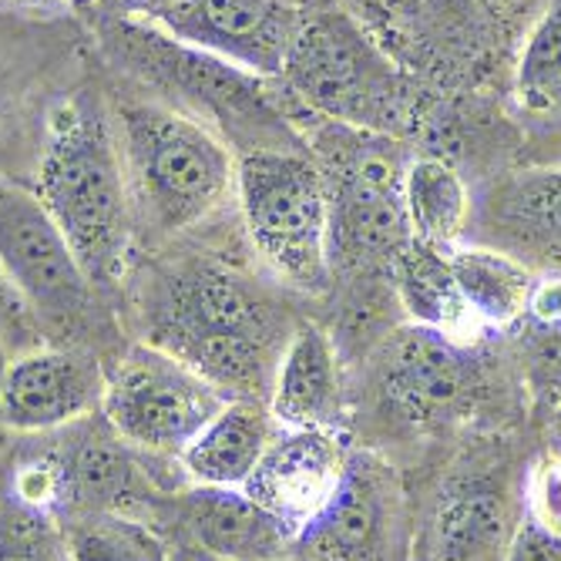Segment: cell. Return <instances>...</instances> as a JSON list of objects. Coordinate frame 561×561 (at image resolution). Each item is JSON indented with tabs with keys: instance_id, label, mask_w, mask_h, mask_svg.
I'll list each match as a JSON object with an SVG mask.
<instances>
[{
	"instance_id": "1",
	"label": "cell",
	"mask_w": 561,
	"mask_h": 561,
	"mask_svg": "<svg viewBox=\"0 0 561 561\" xmlns=\"http://www.w3.org/2000/svg\"><path fill=\"white\" fill-rule=\"evenodd\" d=\"M296 323L286 299L213 256L162 266L141 302V343L179 356L229 400L270 403Z\"/></svg>"
},
{
	"instance_id": "2",
	"label": "cell",
	"mask_w": 561,
	"mask_h": 561,
	"mask_svg": "<svg viewBox=\"0 0 561 561\" xmlns=\"http://www.w3.org/2000/svg\"><path fill=\"white\" fill-rule=\"evenodd\" d=\"M34 195L68 239L91 286L101 296L122 289L135 213L115 122L94 94L81 91L50 108Z\"/></svg>"
},
{
	"instance_id": "3",
	"label": "cell",
	"mask_w": 561,
	"mask_h": 561,
	"mask_svg": "<svg viewBox=\"0 0 561 561\" xmlns=\"http://www.w3.org/2000/svg\"><path fill=\"white\" fill-rule=\"evenodd\" d=\"M108 55L159 101L216 131L236 156L266 148H310L296 115L266 78L188 47L148 21L112 18L101 31Z\"/></svg>"
},
{
	"instance_id": "4",
	"label": "cell",
	"mask_w": 561,
	"mask_h": 561,
	"mask_svg": "<svg viewBox=\"0 0 561 561\" xmlns=\"http://www.w3.org/2000/svg\"><path fill=\"white\" fill-rule=\"evenodd\" d=\"M276 81L299 118L397 138L417 115V98L390 50L336 0H306Z\"/></svg>"
},
{
	"instance_id": "5",
	"label": "cell",
	"mask_w": 561,
	"mask_h": 561,
	"mask_svg": "<svg viewBox=\"0 0 561 561\" xmlns=\"http://www.w3.org/2000/svg\"><path fill=\"white\" fill-rule=\"evenodd\" d=\"M131 213L151 232L182 236L209 222L236 188L232 148L159 98H128L115 112Z\"/></svg>"
},
{
	"instance_id": "6",
	"label": "cell",
	"mask_w": 561,
	"mask_h": 561,
	"mask_svg": "<svg viewBox=\"0 0 561 561\" xmlns=\"http://www.w3.org/2000/svg\"><path fill=\"white\" fill-rule=\"evenodd\" d=\"M330 219V266L374 270L393 263L414 242L403 206V175L411 151L393 135L360 131L333 122H317L306 131Z\"/></svg>"
},
{
	"instance_id": "7",
	"label": "cell",
	"mask_w": 561,
	"mask_h": 561,
	"mask_svg": "<svg viewBox=\"0 0 561 561\" xmlns=\"http://www.w3.org/2000/svg\"><path fill=\"white\" fill-rule=\"evenodd\" d=\"M242 229L273 276L299 293L333 279L327 192L310 148H266L236 156Z\"/></svg>"
},
{
	"instance_id": "8",
	"label": "cell",
	"mask_w": 561,
	"mask_h": 561,
	"mask_svg": "<svg viewBox=\"0 0 561 561\" xmlns=\"http://www.w3.org/2000/svg\"><path fill=\"white\" fill-rule=\"evenodd\" d=\"M0 266L27 299L44 343L101 353V340H108L101 336L105 333L101 293L84 276L44 202L8 179H0Z\"/></svg>"
},
{
	"instance_id": "9",
	"label": "cell",
	"mask_w": 561,
	"mask_h": 561,
	"mask_svg": "<svg viewBox=\"0 0 561 561\" xmlns=\"http://www.w3.org/2000/svg\"><path fill=\"white\" fill-rule=\"evenodd\" d=\"M226 403L229 397L179 356L151 343H131L108 360L101 417L138 450L179 461Z\"/></svg>"
},
{
	"instance_id": "10",
	"label": "cell",
	"mask_w": 561,
	"mask_h": 561,
	"mask_svg": "<svg viewBox=\"0 0 561 561\" xmlns=\"http://www.w3.org/2000/svg\"><path fill=\"white\" fill-rule=\"evenodd\" d=\"M484 380L474 356L440 330H393L374 353V403L387 424L437 431L471 417Z\"/></svg>"
},
{
	"instance_id": "11",
	"label": "cell",
	"mask_w": 561,
	"mask_h": 561,
	"mask_svg": "<svg viewBox=\"0 0 561 561\" xmlns=\"http://www.w3.org/2000/svg\"><path fill=\"white\" fill-rule=\"evenodd\" d=\"M403 504L393 468L360 444L346 454L336 494L296 538L306 561H400Z\"/></svg>"
},
{
	"instance_id": "12",
	"label": "cell",
	"mask_w": 561,
	"mask_h": 561,
	"mask_svg": "<svg viewBox=\"0 0 561 561\" xmlns=\"http://www.w3.org/2000/svg\"><path fill=\"white\" fill-rule=\"evenodd\" d=\"M108 356L88 346L41 343L14 353L0 377V431L50 434L101 411Z\"/></svg>"
},
{
	"instance_id": "13",
	"label": "cell",
	"mask_w": 561,
	"mask_h": 561,
	"mask_svg": "<svg viewBox=\"0 0 561 561\" xmlns=\"http://www.w3.org/2000/svg\"><path fill=\"white\" fill-rule=\"evenodd\" d=\"M302 14L306 0H175L148 24L249 75L276 81Z\"/></svg>"
},
{
	"instance_id": "14",
	"label": "cell",
	"mask_w": 561,
	"mask_h": 561,
	"mask_svg": "<svg viewBox=\"0 0 561 561\" xmlns=\"http://www.w3.org/2000/svg\"><path fill=\"white\" fill-rule=\"evenodd\" d=\"M151 528L162 531L172 548H195L219 561L296 558L293 531L245 488L188 484L159 504Z\"/></svg>"
},
{
	"instance_id": "15",
	"label": "cell",
	"mask_w": 561,
	"mask_h": 561,
	"mask_svg": "<svg viewBox=\"0 0 561 561\" xmlns=\"http://www.w3.org/2000/svg\"><path fill=\"white\" fill-rule=\"evenodd\" d=\"M353 440L346 431H289L279 427L263 461L242 484L270 515H276L293 538L310 525L340 488Z\"/></svg>"
},
{
	"instance_id": "16",
	"label": "cell",
	"mask_w": 561,
	"mask_h": 561,
	"mask_svg": "<svg viewBox=\"0 0 561 561\" xmlns=\"http://www.w3.org/2000/svg\"><path fill=\"white\" fill-rule=\"evenodd\" d=\"M522 512L507 484L488 474L450 478L417 541L421 561H504Z\"/></svg>"
},
{
	"instance_id": "17",
	"label": "cell",
	"mask_w": 561,
	"mask_h": 561,
	"mask_svg": "<svg viewBox=\"0 0 561 561\" xmlns=\"http://www.w3.org/2000/svg\"><path fill=\"white\" fill-rule=\"evenodd\" d=\"M270 414L289 431H346L350 390L343 374V356L333 336L313 323L299 320L273 377Z\"/></svg>"
},
{
	"instance_id": "18",
	"label": "cell",
	"mask_w": 561,
	"mask_h": 561,
	"mask_svg": "<svg viewBox=\"0 0 561 561\" xmlns=\"http://www.w3.org/2000/svg\"><path fill=\"white\" fill-rule=\"evenodd\" d=\"M276 434L279 424L270 414V403L229 400L182 450L179 465L192 484L242 488L263 461V454Z\"/></svg>"
},
{
	"instance_id": "19",
	"label": "cell",
	"mask_w": 561,
	"mask_h": 561,
	"mask_svg": "<svg viewBox=\"0 0 561 561\" xmlns=\"http://www.w3.org/2000/svg\"><path fill=\"white\" fill-rule=\"evenodd\" d=\"M447 260L471 320L488 327H512L525 317L535 273L518 256L481 245H450Z\"/></svg>"
},
{
	"instance_id": "20",
	"label": "cell",
	"mask_w": 561,
	"mask_h": 561,
	"mask_svg": "<svg viewBox=\"0 0 561 561\" xmlns=\"http://www.w3.org/2000/svg\"><path fill=\"white\" fill-rule=\"evenodd\" d=\"M390 283L397 289V299L417 327L440 330L447 336H461L471 313L457 293L447 249L424 245V242H407L393 263H390ZM474 323V320H471Z\"/></svg>"
},
{
	"instance_id": "21",
	"label": "cell",
	"mask_w": 561,
	"mask_h": 561,
	"mask_svg": "<svg viewBox=\"0 0 561 561\" xmlns=\"http://www.w3.org/2000/svg\"><path fill=\"white\" fill-rule=\"evenodd\" d=\"M403 206L417 242L450 249L468 229L471 192L450 162L437 156H414L403 175Z\"/></svg>"
},
{
	"instance_id": "22",
	"label": "cell",
	"mask_w": 561,
	"mask_h": 561,
	"mask_svg": "<svg viewBox=\"0 0 561 561\" xmlns=\"http://www.w3.org/2000/svg\"><path fill=\"white\" fill-rule=\"evenodd\" d=\"M512 94L525 115H561V0H545L528 27L512 71Z\"/></svg>"
},
{
	"instance_id": "23",
	"label": "cell",
	"mask_w": 561,
	"mask_h": 561,
	"mask_svg": "<svg viewBox=\"0 0 561 561\" xmlns=\"http://www.w3.org/2000/svg\"><path fill=\"white\" fill-rule=\"evenodd\" d=\"M65 561H172V545L128 515H81L61 525Z\"/></svg>"
},
{
	"instance_id": "24",
	"label": "cell",
	"mask_w": 561,
	"mask_h": 561,
	"mask_svg": "<svg viewBox=\"0 0 561 561\" xmlns=\"http://www.w3.org/2000/svg\"><path fill=\"white\" fill-rule=\"evenodd\" d=\"M0 561H65L61 518L0 491Z\"/></svg>"
},
{
	"instance_id": "25",
	"label": "cell",
	"mask_w": 561,
	"mask_h": 561,
	"mask_svg": "<svg viewBox=\"0 0 561 561\" xmlns=\"http://www.w3.org/2000/svg\"><path fill=\"white\" fill-rule=\"evenodd\" d=\"M522 512L561 535V450L545 454L522 488Z\"/></svg>"
},
{
	"instance_id": "26",
	"label": "cell",
	"mask_w": 561,
	"mask_h": 561,
	"mask_svg": "<svg viewBox=\"0 0 561 561\" xmlns=\"http://www.w3.org/2000/svg\"><path fill=\"white\" fill-rule=\"evenodd\" d=\"M0 343L8 346L11 356L44 343V333H41L37 317L31 313L27 299L11 283V276L4 273V266H0Z\"/></svg>"
},
{
	"instance_id": "27",
	"label": "cell",
	"mask_w": 561,
	"mask_h": 561,
	"mask_svg": "<svg viewBox=\"0 0 561 561\" xmlns=\"http://www.w3.org/2000/svg\"><path fill=\"white\" fill-rule=\"evenodd\" d=\"M541 340L531 346L525 370L538 393L551 397V403L561 397V327H538Z\"/></svg>"
},
{
	"instance_id": "28",
	"label": "cell",
	"mask_w": 561,
	"mask_h": 561,
	"mask_svg": "<svg viewBox=\"0 0 561 561\" xmlns=\"http://www.w3.org/2000/svg\"><path fill=\"white\" fill-rule=\"evenodd\" d=\"M504 561H561V535L522 512V522L515 528L512 545H507Z\"/></svg>"
},
{
	"instance_id": "29",
	"label": "cell",
	"mask_w": 561,
	"mask_h": 561,
	"mask_svg": "<svg viewBox=\"0 0 561 561\" xmlns=\"http://www.w3.org/2000/svg\"><path fill=\"white\" fill-rule=\"evenodd\" d=\"M417 4L444 31L478 34L484 27V14H491V8L497 4V0H417Z\"/></svg>"
},
{
	"instance_id": "30",
	"label": "cell",
	"mask_w": 561,
	"mask_h": 561,
	"mask_svg": "<svg viewBox=\"0 0 561 561\" xmlns=\"http://www.w3.org/2000/svg\"><path fill=\"white\" fill-rule=\"evenodd\" d=\"M525 317L535 327H561V276H535Z\"/></svg>"
},
{
	"instance_id": "31",
	"label": "cell",
	"mask_w": 561,
	"mask_h": 561,
	"mask_svg": "<svg viewBox=\"0 0 561 561\" xmlns=\"http://www.w3.org/2000/svg\"><path fill=\"white\" fill-rule=\"evenodd\" d=\"M172 4L175 0H101V8H108L112 18H125V21H156Z\"/></svg>"
},
{
	"instance_id": "32",
	"label": "cell",
	"mask_w": 561,
	"mask_h": 561,
	"mask_svg": "<svg viewBox=\"0 0 561 561\" xmlns=\"http://www.w3.org/2000/svg\"><path fill=\"white\" fill-rule=\"evenodd\" d=\"M172 561H219V558H209L195 548H172ZM286 561H306V558H286Z\"/></svg>"
},
{
	"instance_id": "33",
	"label": "cell",
	"mask_w": 561,
	"mask_h": 561,
	"mask_svg": "<svg viewBox=\"0 0 561 561\" xmlns=\"http://www.w3.org/2000/svg\"><path fill=\"white\" fill-rule=\"evenodd\" d=\"M11 4H21V8H75V4H84V0H11Z\"/></svg>"
},
{
	"instance_id": "34",
	"label": "cell",
	"mask_w": 561,
	"mask_h": 561,
	"mask_svg": "<svg viewBox=\"0 0 561 561\" xmlns=\"http://www.w3.org/2000/svg\"><path fill=\"white\" fill-rule=\"evenodd\" d=\"M548 427H551V440H554V447L561 450V397L551 403V421H548Z\"/></svg>"
},
{
	"instance_id": "35",
	"label": "cell",
	"mask_w": 561,
	"mask_h": 561,
	"mask_svg": "<svg viewBox=\"0 0 561 561\" xmlns=\"http://www.w3.org/2000/svg\"><path fill=\"white\" fill-rule=\"evenodd\" d=\"M8 360H11V353H8V346L0 343V377H4V367H8Z\"/></svg>"
},
{
	"instance_id": "36",
	"label": "cell",
	"mask_w": 561,
	"mask_h": 561,
	"mask_svg": "<svg viewBox=\"0 0 561 561\" xmlns=\"http://www.w3.org/2000/svg\"><path fill=\"white\" fill-rule=\"evenodd\" d=\"M4 98H8V84H4V71H0V108H4Z\"/></svg>"
}]
</instances>
